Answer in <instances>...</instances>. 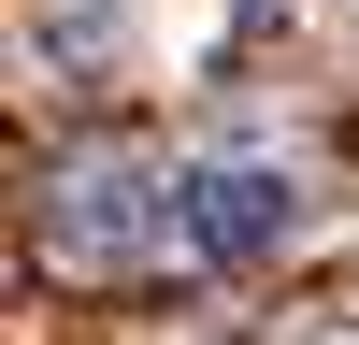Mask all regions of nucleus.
Segmentation results:
<instances>
[{
	"instance_id": "obj_1",
	"label": "nucleus",
	"mask_w": 359,
	"mask_h": 345,
	"mask_svg": "<svg viewBox=\"0 0 359 345\" xmlns=\"http://www.w3.org/2000/svg\"><path fill=\"white\" fill-rule=\"evenodd\" d=\"M172 245H187L201 273L287 259L302 245V158H273V144H201V158H172Z\"/></svg>"
},
{
	"instance_id": "obj_2",
	"label": "nucleus",
	"mask_w": 359,
	"mask_h": 345,
	"mask_svg": "<svg viewBox=\"0 0 359 345\" xmlns=\"http://www.w3.org/2000/svg\"><path fill=\"white\" fill-rule=\"evenodd\" d=\"M29 245L57 273H130L172 245V158H57L29 201Z\"/></svg>"
}]
</instances>
